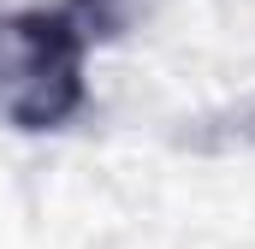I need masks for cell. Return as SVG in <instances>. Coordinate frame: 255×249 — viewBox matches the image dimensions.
Returning a JSON list of instances; mask_svg holds the SVG:
<instances>
[{"instance_id":"cell-1","label":"cell","mask_w":255,"mask_h":249,"mask_svg":"<svg viewBox=\"0 0 255 249\" xmlns=\"http://www.w3.org/2000/svg\"><path fill=\"white\" fill-rule=\"evenodd\" d=\"M89 18L77 6H24L0 18V119L60 130L89 95Z\"/></svg>"}]
</instances>
